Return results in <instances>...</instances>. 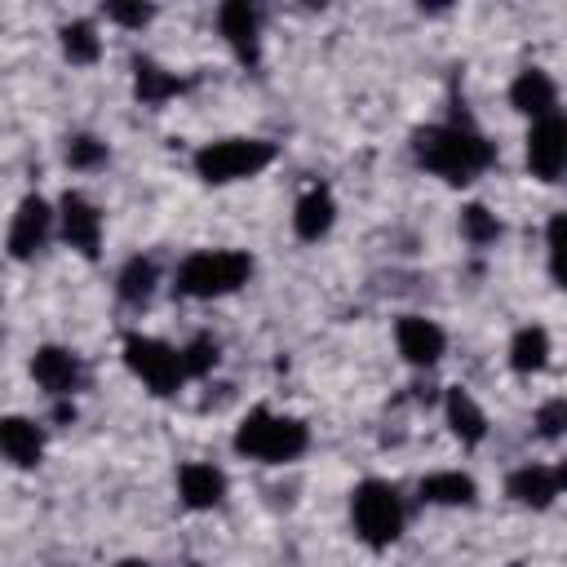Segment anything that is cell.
<instances>
[{"mask_svg":"<svg viewBox=\"0 0 567 567\" xmlns=\"http://www.w3.org/2000/svg\"><path fill=\"white\" fill-rule=\"evenodd\" d=\"M0 452L4 461H13L18 470H35L44 456V434L35 421L27 416H0Z\"/></svg>","mask_w":567,"mask_h":567,"instance_id":"obj_16","label":"cell"},{"mask_svg":"<svg viewBox=\"0 0 567 567\" xmlns=\"http://www.w3.org/2000/svg\"><path fill=\"white\" fill-rule=\"evenodd\" d=\"M505 492H509L518 505L545 509V505H554V496L563 492V470H558V465H523V470L509 474Z\"/></svg>","mask_w":567,"mask_h":567,"instance_id":"obj_15","label":"cell"},{"mask_svg":"<svg viewBox=\"0 0 567 567\" xmlns=\"http://www.w3.org/2000/svg\"><path fill=\"white\" fill-rule=\"evenodd\" d=\"M545 248H549V270H554V279H558V252H563V213H554V217H549V239H545Z\"/></svg>","mask_w":567,"mask_h":567,"instance_id":"obj_29","label":"cell"},{"mask_svg":"<svg viewBox=\"0 0 567 567\" xmlns=\"http://www.w3.org/2000/svg\"><path fill=\"white\" fill-rule=\"evenodd\" d=\"M177 492H182L186 509H213L226 496V474L217 465H208V461H186L177 470Z\"/></svg>","mask_w":567,"mask_h":567,"instance_id":"obj_14","label":"cell"},{"mask_svg":"<svg viewBox=\"0 0 567 567\" xmlns=\"http://www.w3.org/2000/svg\"><path fill=\"white\" fill-rule=\"evenodd\" d=\"M252 275V257L239 248H199L177 266V292L182 297H226L235 288H244Z\"/></svg>","mask_w":567,"mask_h":567,"instance_id":"obj_3","label":"cell"},{"mask_svg":"<svg viewBox=\"0 0 567 567\" xmlns=\"http://www.w3.org/2000/svg\"><path fill=\"white\" fill-rule=\"evenodd\" d=\"M182 89H186V80H182V75L164 71V66H159V62H151V58H133V93H137V102H142V106H159V102L177 97Z\"/></svg>","mask_w":567,"mask_h":567,"instance_id":"obj_19","label":"cell"},{"mask_svg":"<svg viewBox=\"0 0 567 567\" xmlns=\"http://www.w3.org/2000/svg\"><path fill=\"white\" fill-rule=\"evenodd\" d=\"M155 279H159L155 261L151 257H133V261H124V270L115 279V292H120L124 306H146L151 292H155Z\"/></svg>","mask_w":567,"mask_h":567,"instance_id":"obj_21","label":"cell"},{"mask_svg":"<svg viewBox=\"0 0 567 567\" xmlns=\"http://www.w3.org/2000/svg\"><path fill=\"white\" fill-rule=\"evenodd\" d=\"M177 354H182V372H186V381H190V377H208V372L217 368V341H213V337H195V341L182 346Z\"/></svg>","mask_w":567,"mask_h":567,"instance_id":"obj_25","label":"cell"},{"mask_svg":"<svg viewBox=\"0 0 567 567\" xmlns=\"http://www.w3.org/2000/svg\"><path fill=\"white\" fill-rule=\"evenodd\" d=\"M266 164H275V142H261V137H221L195 151V173L213 186L252 177Z\"/></svg>","mask_w":567,"mask_h":567,"instance_id":"obj_5","label":"cell"},{"mask_svg":"<svg viewBox=\"0 0 567 567\" xmlns=\"http://www.w3.org/2000/svg\"><path fill=\"white\" fill-rule=\"evenodd\" d=\"M549 363V332L545 328H518L509 341V368L514 372H540Z\"/></svg>","mask_w":567,"mask_h":567,"instance_id":"obj_22","label":"cell"},{"mask_svg":"<svg viewBox=\"0 0 567 567\" xmlns=\"http://www.w3.org/2000/svg\"><path fill=\"white\" fill-rule=\"evenodd\" d=\"M306 443H310V430L297 416H279L270 408H252L235 430V452L248 461H266V465L297 461Z\"/></svg>","mask_w":567,"mask_h":567,"instance_id":"obj_2","label":"cell"},{"mask_svg":"<svg viewBox=\"0 0 567 567\" xmlns=\"http://www.w3.org/2000/svg\"><path fill=\"white\" fill-rule=\"evenodd\" d=\"M120 567H151V563H142V558H124Z\"/></svg>","mask_w":567,"mask_h":567,"instance_id":"obj_30","label":"cell"},{"mask_svg":"<svg viewBox=\"0 0 567 567\" xmlns=\"http://www.w3.org/2000/svg\"><path fill=\"white\" fill-rule=\"evenodd\" d=\"M443 412H447V425H452V434L461 439V443H483L487 439V416H483V408L474 403V394L470 390H461V385H452L447 394H443Z\"/></svg>","mask_w":567,"mask_h":567,"instance_id":"obj_18","label":"cell"},{"mask_svg":"<svg viewBox=\"0 0 567 567\" xmlns=\"http://www.w3.org/2000/svg\"><path fill=\"white\" fill-rule=\"evenodd\" d=\"M217 31L226 35V44L235 49V58L244 66H257V58H261V27H257V9L248 0H226L217 9Z\"/></svg>","mask_w":567,"mask_h":567,"instance_id":"obj_11","label":"cell"},{"mask_svg":"<svg viewBox=\"0 0 567 567\" xmlns=\"http://www.w3.org/2000/svg\"><path fill=\"white\" fill-rule=\"evenodd\" d=\"M421 501H430V505H474L478 501V487L461 470H439V474H425L421 478Z\"/></svg>","mask_w":567,"mask_h":567,"instance_id":"obj_20","label":"cell"},{"mask_svg":"<svg viewBox=\"0 0 567 567\" xmlns=\"http://www.w3.org/2000/svg\"><path fill=\"white\" fill-rule=\"evenodd\" d=\"M124 363L133 377L146 381L151 394H177L186 372H182V354L155 337H142V332H128L124 337Z\"/></svg>","mask_w":567,"mask_h":567,"instance_id":"obj_6","label":"cell"},{"mask_svg":"<svg viewBox=\"0 0 567 567\" xmlns=\"http://www.w3.org/2000/svg\"><path fill=\"white\" fill-rule=\"evenodd\" d=\"M58 221H62V239L84 252V257H97L102 248V213L93 199H84L80 190H66L62 204H58Z\"/></svg>","mask_w":567,"mask_h":567,"instance_id":"obj_8","label":"cell"},{"mask_svg":"<svg viewBox=\"0 0 567 567\" xmlns=\"http://www.w3.org/2000/svg\"><path fill=\"white\" fill-rule=\"evenodd\" d=\"M49 230H53V208L40 195H27L18 204V213H13V226H9V257L13 261H31L44 248Z\"/></svg>","mask_w":567,"mask_h":567,"instance_id":"obj_9","label":"cell"},{"mask_svg":"<svg viewBox=\"0 0 567 567\" xmlns=\"http://www.w3.org/2000/svg\"><path fill=\"white\" fill-rule=\"evenodd\" d=\"M527 168L540 182H558V173L567 168V120L558 111L532 124V133H527Z\"/></svg>","mask_w":567,"mask_h":567,"instance_id":"obj_7","label":"cell"},{"mask_svg":"<svg viewBox=\"0 0 567 567\" xmlns=\"http://www.w3.org/2000/svg\"><path fill=\"white\" fill-rule=\"evenodd\" d=\"M332 221H337L332 190H328V186L301 190V199H297V208H292V230H297L306 244H315V239H323V235L332 230Z\"/></svg>","mask_w":567,"mask_h":567,"instance_id":"obj_17","label":"cell"},{"mask_svg":"<svg viewBox=\"0 0 567 567\" xmlns=\"http://www.w3.org/2000/svg\"><path fill=\"white\" fill-rule=\"evenodd\" d=\"M461 235H465L474 248H483V244H496V239H501V221H496V213H487L483 204H465V208H461Z\"/></svg>","mask_w":567,"mask_h":567,"instance_id":"obj_24","label":"cell"},{"mask_svg":"<svg viewBox=\"0 0 567 567\" xmlns=\"http://www.w3.org/2000/svg\"><path fill=\"white\" fill-rule=\"evenodd\" d=\"M31 377L40 381V390H49L53 399H66L75 385H80V359L62 346H40L35 359H31Z\"/></svg>","mask_w":567,"mask_h":567,"instance_id":"obj_13","label":"cell"},{"mask_svg":"<svg viewBox=\"0 0 567 567\" xmlns=\"http://www.w3.org/2000/svg\"><path fill=\"white\" fill-rule=\"evenodd\" d=\"M350 518H354V532H359L363 545L385 549L403 532V501H399V492L390 483L363 478L354 487V496H350Z\"/></svg>","mask_w":567,"mask_h":567,"instance_id":"obj_4","label":"cell"},{"mask_svg":"<svg viewBox=\"0 0 567 567\" xmlns=\"http://www.w3.org/2000/svg\"><path fill=\"white\" fill-rule=\"evenodd\" d=\"M106 159V142H97L93 133H75L66 142V164L71 168H97Z\"/></svg>","mask_w":567,"mask_h":567,"instance_id":"obj_26","label":"cell"},{"mask_svg":"<svg viewBox=\"0 0 567 567\" xmlns=\"http://www.w3.org/2000/svg\"><path fill=\"white\" fill-rule=\"evenodd\" d=\"M106 18L120 27H146L155 18V9L151 4H106Z\"/></svg>","mask_w":567,"mask_h":567,"instance_id":"obj_28","label":"cell"},{"mask_svg":"<svg viewBox=\"0 0 567 567\" xmlns=\"http://www.w3.org/2000/svg\"><path fill=\"white\" fill-rule=\"evenodd\" d=\"M62 53L75 62V66H93L97 58H102V40H97V31H93V22H66L62 27Z\"/></svg>","mask_w":567,"mask_h":567,"instance_id":"obj_23","label":"cell"},{"mask_svg":"<svg viewBox=\"0 0 567 567\" xmlns=\"http://www.w3.org/2000/svg\"><path fill=\"white\" fill-rule=\"evenodd\" d=\"M394 341H399V354H403L412 368H434V363L443 359V350H447L443 328H439L434 319H425V315H403V319L394 323Z\"/></svg>","mask_w":567,"mask_h":567,"instance_id":"obj_10","label":"cell"},{"mask_svg":"<svg viewBox=\"0 0 567 567\" xmlns=\"http://www.w3.org/2000/svg\"><path fill=\"white\" fill-rule=\"evenodd\" d=\"M195 567H199V563H195Z\"/></svg>","mask_w":567,"mask_h":567,"instance_id":"obj_32","label":"cell"},{"mask_svg":"<svg viewBox=\"0 0 567 567\" xmlns=\"http://www.w3.org/2000/svg\"><path fill=\"white\" fill-rule=\"evenodd\" d=\"M563 425H567V403H563V399H549V403L536 412V434H540V439H558Z\"/></svg>","mask_w":567,"mask_h":567,"instance_id":"obj_27","label":"cell"},{"mask_svg":"<svg viewBox=\"0 0 567 567\" xmlns=\"http://www.w3.org/2000/svg\"><path fill=\"white\" fill-rule=\"evenodd\" d=\"M412 151H416V159H421L434 177H443V182H452V186L474 182V177L496 159L492 142H483V133H474L465 120L416 128Z\"/></svg>","mask_w":567,"mask_h":567,"instance_id":"obj_1","label":"cell"},{"mask_svg":"<svg viewBox=\"0 0 567 567\" xmlns=\"http://www.w3.org/2000/svg\"><path fill=\"white\" fill-rule=\"evenodd\" d=\"M509 567H523V563H509Z\"/></svg>","mask_w":567,"mask_h":567,"instance_id":"obj_31","label":"cell"},{"mask_svg":"<svg viewBox=\"0 0 567 567\" xmlns=\"http://www.w3.org/2000/svg\"><path fill=\"white\" fill-rule=\"evenodd\" d=\"M509 106L523 111V115H532V120H545V115L558 111V84L549 80V71L527 66V71H518L514 84H509Z\"/></svg>","mask_w":567,"mask_h":567,"instance_id":"obj_12","label":"cell"}]
</instances>
